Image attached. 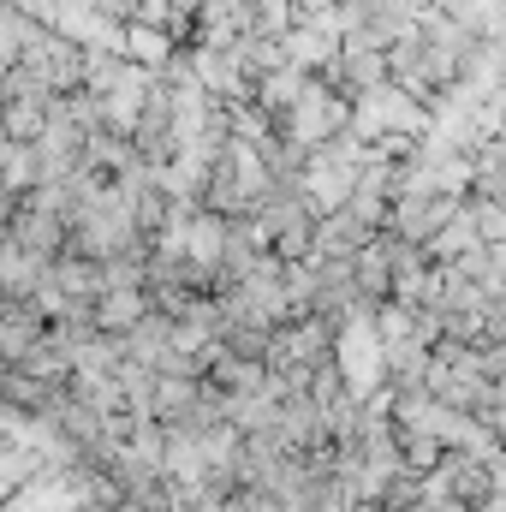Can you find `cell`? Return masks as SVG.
Returning <instances> with one entry per match:
<instances>
[{
    "mask_svg": "<svg viewBox=\"0 0 506 512\" xmlns=\"http://www.w3.org/2000/svg\"><path fill=\"white\" fill-rule=\"evenodd\" d=\"M340 120H346V108L334 102V96H322V90H304L298 102H292V137L298 143H310V149H322L334 131H340Z\"/></svg>",
    "mask_w": 506,
    "mask_h": 512,
    "instance_id": "3",
    "label": "cell"
},
{
    "mask_svg": "<svg viewBox=\"0 0 506 512\" xmlns=\"http://www.w3.org/2000/svg\"><path fill=\"white\" fill-rule=\"evenodd\" d=\"M48 256H36L30 245H18L12 233H6V256H0V274H6V298H30L42 280H48Z\"/></svg>",
    "mask_w": 506,
    "mask_h": 512,
    "instance_id": "9",
    "label": "cell"
},
{
    "mask_svg": "<svg viewBox=\"0 0 506 512\" xmlns=\"http://www.w3.org/2000/svg\"><path fill=\"white\" fill-rule=\"evenodd\" d=\"M48 310L36 304V298H6V310H0V352H6V364H18L30 346H42L48 340Z\"/></svg>",
    "mask_w": 506,
    "mask_h": 512,
    "instance_id": "2",
    "label": "cell"
},
{
    "mask_svg": "<svg viewBox=\"0 0 506 512\" xmlns=\"http://www.w3.org/2000/svg\"><path fill=\"white\" fill-rule=\"evenodd\" d=\"M304 6H322V0H304Z\"/></svg>",
    "mask_w": 506,
    "mask_h": 512,
    "instance_id": "12",
    "label": "cell"
},
{
    "mask_svg": "<svg viewBox=\"0 0 506 512\" xmlns=\"http://www.w3.org/2000/svg\"><path fill=\"white\" fill-rule=\"evenodd\" d=\"M489 239H483V215H477V203H459V215L423 245V251L435 256V262H459V256H471V251H483Z\"/></svg>",
    "mask_w": 506,
    "mask_h": 512,
    "instance_id": "5",
    "label": "cell"
},
{
    "mask_svg": "<svg viewBox=\"0 0 506 512\" xmlns=\"http://www.w3.org/2000/svg\"><path fill=\"white\" fill-rule=\"evenodd\" d=\"M173 328H179V322H173L167 310H149V316H143V322L126 334V358L149 364V370H161V358L173 352Z\"/></svg>",
    "mask_w": 506,
    "mask_h": 512,
    "instance_id": "8",
    "label": "cell"
},
{
    "mask_svg": "<svg viewBox=\"0 0 506 512\" xmlns=\"http://www.w3.org/2000/svg\"><path fill=\"white\" fill-rule=\"evenodd\" d=\"M131 48H137L143 60H155V54H161V36H155V30H137V36H131Z\"/></svg>",
    "mask_w": 506,
    "mask_h": 512,
    "instance_id": "10",
    "label": "cell"
},
{
    "mask_svg": "<svg viewBox=\"0 0 506 512\" xmlns=\"http://www.w3.org/2000/svg\"><path fill=\"white\" fill-rule=\"evenodd\" d=\"M477 512H506V489H495V495H489V501H483Z\"/></svg>",
    "mask_w": 506,
    "mask_h": 512,
    "instance_id": "11",
    "label": "cell"
},
{
    "mask_svg": "<svg viewBox=\"0 0 506 512\" xmlns=\"http://www.w3.org/2000/svg\"><path fill=\"white\" fill-rule=\"evenodd\" d=\"M453 215H459V197H447V191H417V197H399V203H393L387 233H399V239H411V245H429Z\"/></svg>",
    "mask_w": 506,
    "mask_h": 512,
    "instance_id": "1",
    "label": "cell"
},
{
    "mask_svg": "<svg viewBox=\"0 0 506 512\" xmlns=\"http://www.w3.org/2000/svg\"><path fill=\"white\" fill-rule=\"evenodd\" d=\"M358 131L364 137H411V131H423V114L411 108V102H399V96H381V90H370L364 96V108H358Z\"/></svg>",
    "mask_w": 506,
    "mask_h": 512,
    "instance_id": "4",
    "label": "cell"
},
{
    "mask_svg": "<svg viewBox=\"0 0 506 512\" xmlns=\"http://www.w3.org/2000/svg\"><path fill=\"white\" fill-rule=\"evenodd\" d=\"M352 268H358V292H364L370 304H387V298H393V233H387V239L376 233V239L358 251Z\"/></svg>",
    "mask_w": 506,
    "mask_h": 512,
    "instance_id": "7",
    "label": "cell"
},
{
    "mask_svg": "<svg viewBox=\"0 0 506 512\" xmlns=\"http://www.w3.org/2000/svg\"><path fill=\"white\" fill-rule=\"evenodd\" d=\"M149 310H155L149 286H108V292L96 298V322H102L108 334H131Z\"/></svg>",
    "mask_w": 506,
    "mask_h": 512,
    "instance_id": "6",
    "label": "cell"
}]
</instances>
